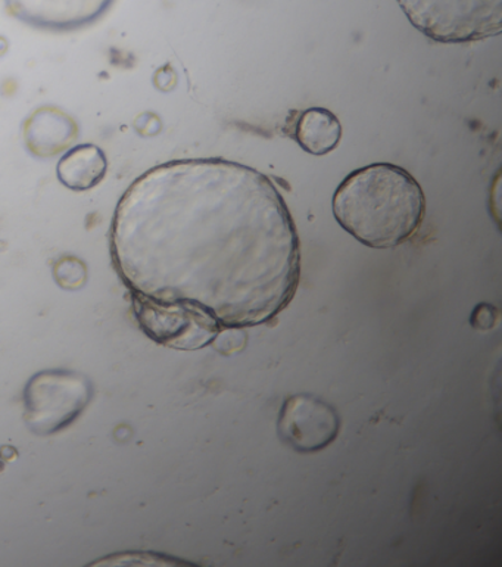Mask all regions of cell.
Instances as JSON below:
<instances>
[{"mask_svg":"<svg viewBox=\"0 0 502 567\" xmlns=\"http://www.w3.org/2000/svg\"><path fill=\"white\" fill-rule=\"evenodd\" d=\"M408 21L438 43L479 42L500 35L502 0H397Z\"/></svg>","mask_w":502,"mask_h":567,"instance_id":"cell-3","label":"cell"},{"mask_svg":"<svg viewBox=\"0 0 502 567\" xmlns=\"http://www.w3.org/2000/svg\"><path fill=\"white\" fill-rule=\"evenodd\" d=\"M495 311L494 307L486 306V303H483V306L477 307V310H474L472 316V321L481 320L479 321V324L474 326V328L481 329L482 323H486L485 328L490 329L492 328V324L495 323V317H492V312Z\"/></svg>","mask_w":502,"mask_h":567,"instance_id":"cell-11","label":"cell"},{"mask_svg":"<svg viewBox=\"0 0 502 567\" xmlns=\"http://www.w3.org/2000/svg\"><path fill=\"white\" fill-rule=\"evenodd\" d=\"M116 0H3L9 16L31 29L71 33L100 22Z\"/></svg>","mask_w":502,"mask_h":567,"instance_id":"cell-7","label":"cell"},{"mask_svg":"<svg viewBox=\"0 0 502 567\" xmlns=\"http://www.w3.org/2000/svg\"><path fill=\"white\" fill-rule=\"evenodd\" d=\"M75 124L61 111H39L27 122L25 142L38 156H52L74 141Z\"/></svg>","mask_w":502,"mask_h":567,"instance_id":"cell-9","label":"cell"},{"mask_svg":"<svg viewBox=\"0 0 502 567\" xmlns=\"http://www.w3.org/2000/svg\"><path fill=\"white\" fill-rule=\"evenodd\" d=\"M107 172L105 152L86 143L66 151L58 161V181L73 192H86L100 185Z\"/></svg>","mask_w":502,"mask_h":567,"instance_id":"cell-8","label":"cell"},{"mask_svg":"<svg viewBox=\"0 0 502 567\" xmlns=\"http://www.w3.org/2000/svg\"><path fill=\"white\" fill-rule=\"evenodd\" d=\"M340 419L329 403L309 394L289 396L281 405L277 432L298 453H317L338 437Z\"/></svg>","mask_w":502,"mask_h":567,"instance_id":"cell-6","label":"cell"},{"mask_svg":"<svg viewBox=\"0 0 502 567\" xmlns=\"http://www.w3.org/2000/svg\"><path fill=\"white\" fill-rule=\"evenodd\" d=\"M91 396L86 378L65 370L40 373L25 390L27 423L40 435L58 432L83 412Z\"/></svg>","mask_w":502,"mask_h":567,"instance_id":"cell-4","label":"cell"},{"mask_svg":"<svg viewBox=\"0 0 502 567\" xmlns=\"http://www.w3.org/2000/svg\"><path fill=\"white\" fill-rule=\"evenodd\" d=\"M331 208L339 226L358 243L392 249L410 240L423 225L426 198L407 169L376 163L344 178Z\"/></svg>","mask_w":502,"mask_h":567,"instance_id":"cell-2","label":"cell"},{"mask_svg":"<svg viewBox=\"0 0 502 567\" xmlns=\"http://www.w3.org/2000/svg\"><path fill=\"white\" fill-rule=\"evenodd\" d=\"M111 256L133 295L201 308L223 330L275 320L301 280V244L272 178L224 158L155 165L127 187Z\"/></svg>","mask_w":502,"mask_h":567,"instance_id":"cell-1","label":"cell"},{"mask_svg":"<svg viewBox=\"0 0 502 567\" xmlns=\"http://www.w3.org/2000/svg\"><path fill=\"white\" fill-rule=\"evenodd\" d=\"M294 137L309 155L325 156L342 140V124L329 110H305L295 124Z\"/></svg>","mask_w":502,"mask_h":567,"instance_id":"cell-10","label":"cell"},{"mask_svg":"<svg viewBox=\"0 0 502 567\" xmlns=\"http://www.w3.org/2000/svg\"><path fill=\"white\" fill-rule=\"evenodd\" d=\"M142 328L163 346L198 350L217 339L223 329L201 308L183 302H161L134 295Z\"/></svg>","mask_w":502,"mask_h":567,"instance_id":"cell-5","label":"cell"}]
</instances>
